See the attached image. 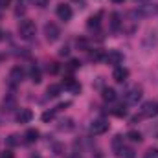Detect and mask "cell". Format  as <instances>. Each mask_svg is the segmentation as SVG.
<instances>
[{"label":"cell","instance_id":"obj_38","mask_svg":"<svg viewBox=\"0 0 158 158\" xmlns=\"http://www.w3.org/2000/svg\"><path fill=\"white\" fill-rule=\"evenodd\" d=\"M136 2H145V0H136Z\"/></svg>","mask_w":158,"mask_h":158},{"label":"cell","instance_id":"obj_4","mask_svg":"<svg viewBox=\"0 0 158 158\" xmlns=\"http://www.w3.org/2000/svg\"><path fill=\"white\" fill-rule=\"evenodd\" d=\"M109 131V121L103 118L99 119H94L92 123H90V132L94 134V136H99V134H105Z\"/></svg>","mask_w":158,"mask_h":158},{"label":"cell","instance_id":"obj_10","mask_svg":"<svg viewBox=\"0 0 158 158\" xmlns=\"http://www.w3.org/2000/svg\"><path fill=\"white\" fill-rule=\"evenodd\" d=\"M112 77H114L116 83H123V81H127V77H129V70H127L125 66H116Z\"/></svg>","mask_w":158,"mask_h":158},{"label":"cell","instance_id":"obj_15","mask_svg":"<svg viewBox=\"0 0 158 158\" xmlns=\"http://www.w3.org/2000/svg\"><path fill=\"white\" fill-rule=\"evenodd\" d=\"M101 15H103L101 11H99V13H96V15H92V17L88 19V22H86V26H88L90 30H92V28H94V30H96V28H99V19H101Z\"/></svg>","mask_w":158,"mask_h":158},{"label":"cell","instance_id":"obj_12","mask_svg":"<svg viewBox=\"0 0 158 158\" xmlns=\"http://www.w3.org/2000/svg\"><path fill=\"white\" fill-rule=\"evenodd\" d=\"M17 109V99H15V96H6L4 98V110H7V112H11V110H15Z\"/></svg>","mask_w":158,"mask_h":158},{"label":"cell","instance_id":"obj_13","mask_svg":"<svg viewBox=\"0 0 158 158\" xmlns=\"http://www.w3.org/2000/svg\"><path fill=\"white\" fill-rule=\"evenodd\" d=\"M24 140H26L28 143L37 142V140H39V131H37V129H28L26 134H24Z\"/></svg>","mask_w":158,"mask_h":158},{"label":"cell","instance_id":"obj_29","mask_svg":"<svg viewBox=\"0 0 158 158\" xmlns=\"http://www.w3.org/2000/svg\"><path fill=\"white\" fill-rule=\"evenodd\" d=\"M79 66H81V63H79V61H76V59H72V61H70V70H76V68H79Z\"/></svg>","mask_w":158,"mask_h":158},{"label":"cell","instance_id":"obj_8","mask_svg":"<svg viewBox=\"0 0 158 158\" xmlns=\"http://www.w3.org/2000/svg\"><path fill=\"white\" fill-rule=\"evenodd\" d=\"M22 79H24V70H22V66H13L11 72H9V81H11V85H17V83H20Z\"/></svg>","mask_w":158,"mask_h":158},{"label":"cell","instance_id":"obj_28","mask_svg":"<svg viewBox=\"0 0 158 158\" xmlns=\"http://www.w3.org/2000/svg\"><path fill=\"white\" fill-rule=\"evenodd\" d=\"M99 59H103V53H101V52H94V53H90V61H99Z\"/></svg>","mask_w":158,"mask_h":158},{"label":"cell","instance_id":"obj_9","mask_svg":"<svg viewBox=\"0 0 158 158\" xmlns=\"http://www.w3.org/2000/svg\"><path fill=\"white\" fill-rule=\"evenodd\" d=\"M31 118H33V112H31L30 109H20V110L17 112V116H15L17 123H30Z\"/></svg>","mask_w":158,"mask_h":158},{"label":"cell","instance_id":"obj_37","mask_svg":"<svg viewBox=\"0 0 158 158\" xmlns=\"http://www.w3.org/2000/svg\"><path fill=\"white\" fill-rule=\"evenodd\" d=\"M0 40H2V30H0Z\"/></svg>","mask_w":158,"mask_h":158},{"label":"cell","instance_id":"obj_30","mask_svg":"<svg viewBox=\"0 0 158 158\" xmlns=\"http://www.w3.org/2000/svg\"><path fill=\"white\" fill-rule=\"evenodd\" d=\"M0 158H15V155L11 151H4V153H0Z\"/></svg>","mask_w":158,"mask_h":158},{"label":"cell","instance_id":"obj_26","mask_svg":"<svg viewBox=\"0 0 158 158\" xmlns=\"http://www.w3.org/2000/svg\"><path fill=\"white\" fill-rule=\"evenodd\" d=\"M19 142H20V140H19V136H17V134H11V136L7 138V145H11V147H15Z\"/></svg>","mask_w":158,"mask_h":158},{"label":"cell","instance_id":"obj_20","mask_svg":"<svg viewBox=\"0 0 158 158\" xmlns=\"http://www.w3.org/2000/svg\"><path fill=\"white\" fill-rule=\"evenodd\" d=\"M103 99L105 101H114L116 99V90L114 88H103Z\"/></svg>","mask_w":158,"mask_h":158},{"label":"cell","instance_id":"obj_1","mask_svg":"<svg viewBox=\"0 0 158 158\" xmlns=\"http://www.w3.org/2000/svg\"><path fill=\"white\" fill-rule=\"evenodd\" d=\"M35 31H37V26H35L33 20L24 19V20L19 22V35H20V39H24V40L33 39L35 37Z\"/></svg>","mask_w":158,"mask_h":158},{"label":"cell","instance_id":"obj_3","mask_svg":"<svg viewBox=\"0 0 158 158\" xmlns=\"http://www.w3.org/2000/svg\"><path fill=\"white\" fill-rule=\"evenodd\" d=\"M142 118H155L158 116V101H145L140 109Z\"/></svg>","mask_w":158,"mask_h":158},{"label":"cell","instance_id":"obj_24","mask_svg":"<svg viewBox=\"0 0 158 158\" xmlns=\"http://www.w3.org/2000/svg\"><path fill=\"white\" fill-rule=\"evenodd\" d=\"M143 158H158V149H156V147L147 149V153L143 155Z\"/></svg>","mask_w":158,"mask_h":158},{"label":"cell","instance_id":"obj_36","mask_svg":"<svg viewBox=\"0 0 158 158\" xmlns=\"http://www.w3.org/2000/svg\"><path fill=\"white\" fill-rule=\"evenodd\" d=\"M114 4H121V2H125V0H112Z\"/></svg>","mask_w":158,"mask_h":158},{"label":"cell","instance_id":"obj_23","mask_svg":"<svg viewBox=\"0 0 158 158\" xmlns=\"http://www.w3.org/2000/svg\"><path fill=\"white\" fill-rule=\"evenodd\" d=\"M55 114H57V110H55V109H52V110H46V112L42 114V121H52V119L55 118Z\"/></svg>","mask_w":158,"mask_h":158},{"label":"cell","instance_id":"obj_21","mask_svg":"<svg viewBox=\"0 0 158 158\" xmlns=\"http://www.w3.org/2000/svg\"><path fill=\"white\" fill-rule=\"evenodd\" d=\"M30 76H31V81H33L35 85H39V83H40V70L37 68V66H31Z\"/></svg>","mask_w":158,"mask_h":158},{"label":"cell","instance_id":"obj_5","mask_svg":"<svg viewBox=\"0 0 158 158\" xmlns=\"http://www.w3.org/2000/svg\"><path fill=\"white\" fill-rule=\"evenodd\" d=\"M103 61L107 64H112V66H119L123 63V53L119 50H109V53L103 55Z\"/></svg>","mask_w":158,"mask_h":158},{"label":"cell","instance_id":"obj_6","mask_svg":"<svg viewBox=\"0 0 158 158\" xmlns=\"http://www.w3.org/2000/svg\"><path fill=\"white\" fill-rule=\"evenodd\" d=\"M142 94H143V90H142V86H132L131 90H127V94H125V103H129V105H136L140 99H142Z\"/></svg>","mask_w":158,"mask_h":158},{"label":"cell","instance_id":"obj_32","mask_svg":"<svg viewBox=\"0 0 158 158\" xmlns=\"http://www.w3.org/2000/svg\"><path fill=\"white\" fill-rule=\"evenodd\" d=\"M59 53H61V55H68V46H63Z\"/></svg>","mask_w":158,"mask_h":158},{"label":"cell","instance_id":"obj_19","mask_svg":"<svg viewBox=\"0 0 158 158\" xmlns=\"http://www.w3.org/2000/svg\"><path fill=\"white\" fill-rule=\"evenodd\" d=\"M121 147H123V136H121V134H118V136L112 140V149H114V153L118 155L119 151H121Z\"/></svg>","mask_w":158,"mask_h":158},{"label":"cell","instance_id":"obj_18","mask_svg":"<svg viewBox=\"0 0 158 158\" xmlns=\"http://www.w3.org/2000/svg\"><path fill=\"white\" fill-rule=\"evenodd\" d=\"M59 94H61V85H50L46 88V96L48 98H57Z\"/></svg>","mask_w":158,"mask_h":158},{"label":"cell","instance_id":"obj_7","mask_svg":"<svg viewBox=\"0 0 158 158\" xmlns=\"http://www.w3.org/2000/svg\"><path fill=\"white\" fill-rule=\"evenodd\" d=\"M57 17L63 20V22H68L72 19V7L68 4H59L57 6Z\"/></svg>","mask_w":158,"mask_h":158},{"label":"cell","instance_id":"obj_14","mask_svg":"<svg viewBox=\"0 0 158 158\" xmlns=\"http://www.w3.org/2000/svg\"><path fill=\"white\" fill-rule=\"evenodd\" d=\"M121 17H119V13H112L110 15V30L112 31H118L119 28H121V20H119Z\"/></svg>","mask_w":158,"mask_h":158},{"label":"cell","instance_id":"obj_33","mask_svg":"<svg viewBox=\"0 0 158 158\" xmlns=\"http://www.w3.org/2000/svg\"><path fill=\"white\" fill-rule=\"evenodd\" d=\"M9 4V0H0V7H6Z\"/></svg>","mask_w":158,"mask_h":158},{"label":"cell","instance_id":"obj_27","mask_svg":"<svg viewBox=\"0 0 158 158\" xmlns=\"http://www.w3.org/2000/svg\"><path fill=\"white\" fill-rule=\"evenodd\" d=\"M46 70H48L50 74H57V70H59V66H57V63H48V66H46Z\"/></svg>","mask_w":158,"mask_h":158},{"label":"cell","instance_id":"obj_31","mask_svg":"<svg viewBox=\"0 0 158 158\" xmlns=\"http://www.w3.org/2000/svg\"><path fill=\"white\" fill-rule=\"evenodd\" d=\"M53 149H55V155H63V151H64V147H63V145H59V143H55V147H53Z\"/></svg>","mask_w":158,"mask_h":158},{"label":"cell","instance_id":"obj_35","mask_svg":"<svg viewBox=\"0 0 158 158\" xmlns=\"http://www.w3.org/2000/svg\"><path fill=\"white\" fill-rule=\"evenodd\" d=\"M68 158H83V156H79V155H70Z\"/></svg>","mask_w":158,"mask_h":158},{"label":"cell","instance_id":"obj_11","mask_svg":"<svg viewBox=\"0 0 158 158\" xmlns=\"http://www.w3.org/2000/svg\"><path fill=\"white\" fill-rule=\"evenodd\" d=\"M64 88H68V90L74 92V94H79V92H81V85H79L74 77H66L64 79Z\"/></svg>","mask_w":158,"mask_h":158},{"label":"cell","instance_id":"obj_2","mask_svg":"<svg viewBox=\"0 0 158 158\" xmlns=\"http://www.w3.org/2000/svg\"><path fill=\"white\" fill-rule=\"evenodd\" d=\"M44 35H46L48 42H55L61 37V30H59V26L55 22H46L44 24Z\"/></svg>","mask_w":158,"mask_h":158},{"label":"cell","instance_id":"obj_22","mask_svg":"<svg viewBox=\"0 0 158 158\" xmlns=\"http://www.w3.org/2000/svg\"><path fill=\"white\" fill-rule=\"evenodd\" d=\"M127 138H129L131 142H134V143H136V142L140 143V142H142V132H138V131H129V132H127Z\"/></svg>","mask_w":158,"mask_h":158},{"label":"cell","instance_id":"obj_34","mask_svg":"<svg viewBox=\"0 0 158 158\" xmlns=\"http://www.w3.org/2000/svg\"><path fill=\"white\" fill-rule=\"evenodd\" d=\"M35 2H37V4H39L40 7H44V6H46V0H35Z\"/></svg>","mask_w":158,"mask_h":158},{"label":"cell","instance_id":"obj_25","mask_svg":"<svg viewBox=\"0 0 158 158\" xmlns=\"http://www.w3.org/2000/svg\"><path fill=\"white\" fill-rule=\"evenodd\" d=\"M112 114H114V116H118V118H123V116L127 114V110H125V107H116V109L112 110Z\"/></svg>","mask_w":158,"mask_h":158},{"label":"cell","instance_id":"obj_16","mask_svg":"<svg viewBox=\"0 0 158 158\" xmlns=\"http://www.w3.org/2000/svg\"><path fill=\"white\" fill-rule=\"evenodd\" d=\"M57 129H59V131H66V132H68V131H72V129H74V121H72L70 118L61 119V121H59V125H57Z\"/></svg>","mask_w":158,"mask_h":158},{"label":"cell","instance_id":"obj_17","mask_svg":"<svg viewBox=\"0 0 158 158\" xmlns=\"http://www.w3.org/2000/svg\"><path fill=\"white\" fill-rule=\"evenodd\" d=\"M119 158H136V153H134V149L132 147H121V151L118 153Z\"/></svg>","mask_w":158,"mask_h":158}]
</instances>
